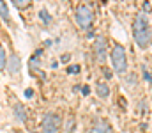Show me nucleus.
Segmentation results:
<instances>
[{
    "mask_svg": "<svg viewBox=\"0 0 152 133\" xmlns=\"http://www.w3.org/2000/svg\"><path fill=\"white\" fill-rule=\"evenodd\" d=\"M112 66H113L115 73H118V75L126 73L127 60H126V50H124V46H120V44H115L113 46V50H112Z\"/></svg>",
    "mask_w": 152,
    "mask_h": 133,
    "instance_id": "obj_2",
    "label": "nucleus"
},
{
    "mask_svg": "<svg viewBox=\"0 0 152 133\" xmlns=\"http://www.w3.org/2000/svg\"><path fill=\"white\" fill-rule=\"evenodd\" d=\"M108 94H110V89L106 84H99L97 85V96L99 98H108Z\"/></svg>",
    "mask_w": 152,
    "mask_h": 133,
    "instance_id": "obj_9",
    "label": "nucleus"
},
{
    "mask_svg": "<svg viewBox=\"0 0 152 133\" xmlns=\"http://www.w3.org/2000/svg\"><path fill=\"white\" fill-rule=\"evenodd\" d=\"M88 133H110V126L104 124V123H101V124H96L94 128H90Z\"/></svg>",
    "mask_w": 152,
    "mask_h": 133,
    "instance_id": "obj_7",
    "label": "nucleus"
},
{
    "mask_svg": "<svg viewBox=\"0 0 152 133\" xmlns=\"http://www.w3.org/2000/svg\"><path fill=\"white\" fill-rule=\"evenodd\" d=\"M94 48H96L97 60L103 62V60L106 59V41H104L103 37H97V39H96V44H94Z\"/></svg>",
    "mask_w": 152,
    "mask_h": 133,
    "instance_id": "obj_5",
    "label": "nucleus"
},
{
    "mask_svg": "<svg viewBox=\"0 0 152 133\" xmlns=\"http://www.w3.org/2000/svg\"><path fill=\"white\" fill-rule=\"evenodd\" d=\"M81 92H83V94H88V92H90V87H88V85H85V87L81 89Z\"/></svg>",
    "mask_w": 152,
    "mask_h": 133,
    "instance_id": "obj_16",
    "label": "nucleus"
},
{
    "mask_svg": "<svg viewBox=\"0 0 152 133\" xmlns=\"http://www.w3.org/2000/svg\"><path fill=\"white\" fill-rule=\"evenodd\" d=\"M60 124V117L55 114H48L42 121V133H57Z\"/></svg>",
    "mask_w": 152,
    "mask_h": 133,
    "instance_id": "obj_4",
    "label": "nucleus"
},
{
    "mask_svg": "<svg viewBox=\"0 0 152 133\" xmlns=\"http://www.w3.org/2000/svg\"><path fill=\"white\" fill-rule=\"evenodd\" d=\"M14 115H16V119H18L20 123H25V121H27V112H25V108H23L21 103H18V105L14 107Z\"/></svg>",
    "mask_w": 152,
    "mask_h": 133,
    "instance_id": "obj_6",
    "label": "nucleus"
},
{
    "mask_svg": "<svg viewBox=\"0 0 152 133\" xmlns=\"http://www.w3.org/2000/svg\"><path fill=\"white\" fill-rule=\"evenodd\" d=\"M41 20H42V21H46V23L50 21V16H48V12H46V11H41Z\"/></svg>",
    "mask_w": 152,
    "mask_h": 133,
    "instance_id": "obj_14",
    "label": "nucleus"
},
{
    "mask_svg": "<svg viewBox=\"0 0 152 133\" xmlns=\"http://www.w3.org/2000/svg\"><path fill=\"white\" fill-rule=\"evenodd\" d=\"M69 59H71V57H69L67 53H66V55H62V62H69Z\"/></svg>",
    "mask_w": 152,
    "mask_h": 133,
    "instance_id": "obj_17",
    "label": "nucleus"
},
{
    "mask_svg": "<svg viewBox=\"0 0 152 133\" xmlns=\"http://www.w3.org/2000/svg\"><path fill=\"white\" fill-rule=\"evenodd\" d=\"M103 73H104V76H106V78H110V76H112V73H110V69H106V68L103 69Z\"/></svg>",
    "mask_w": 152,
    "mask_h": 133,
    "instance_id": "obj_15",
    "label": "nucleus"
},
{
    "mask_svg": "<svg viewBox=\"0 0 152 133\" xmlns=\"http://www.w3.org/2000/svg\"><path fill=\"white\" fill-rule=\"evenodd\" d=\"M92 20H94V12H92V9L88 5H80L76 9V21H78V25L81 29H88Z\"/></svg>",
    "mask_w": 152,
    "mask_h": 133,
    "instance_id": "obj_3",
    "label": "nucleus"
},
{
    "mask_svg": "<svg viewBox=\"0 0 152 133\" xmlns=\"http://www.w3.org/2000/svg\"><path fill=\"white\" fill-rule=\"evenodd\" d=\"M67 73H71V75H78V73H80V66H78V64H75V66H69Z\"/></svg>",
    "mask_w": 152,
    "mask_h": 133,
    "instance_id": "obj_13",
    "label": "nucleus"
},
{
    "mask_svg": "<svg viewBox=\"0 0 152 133\" xmlns=\"http://www.w3.org/2000/svg\"><path fill=\"white\" fill-rule=\"evenodd\" d=\"M0 16H2L4 21H9V11H7L5 2H0Z\"/></svg>",
    "mask_w": 152,
    "mask_h": 133,
    "instance_id": "obj_11",
    "label": "nucleus"
},
{
    "mask_svg": "<svg viewBox=\"0 0 152 133\" xmlns=\"http://www.w3.org/2000/svg\"><path fill=\"white\" fill-rule=\"evenodd\" d=\"M9 60H11L9 71H11V73H16V71L20 69V57H18V55H12V57H11Z\"/></svg>",
    "mask_w": 152,
    "mask_h": 133,
    "instance_id": "obj_8",
    "label": "nucleus"
},
{
    "mask_svg": "<svg viewBox=\"0 0 152 133\" xmlns=\"http://www.w3.org/2000/svg\"><path fill=\"white\" fill-rule=\"evenodd\" d=\"M12 4H14V7H18V9H25V7H28L30 2H28V0H14Z\"/></svg>",
    "mask_w": 152,
    "mask_h": 133,
    "instance_id": "obj_12",
    "label": "nucleus"
},
{
    "mask_svg": "<svg viewBox=\"0 0 152 133\" xmlns=\"http://www.w3.org/2000/svg\"><path fill=\"white\" fill-rule=\"evenodd\" d=\"M133 36L136 39V43L140 46H147L151 43V25H149V18L145 12H140L134 18L133 23Z\"/></svg>",
    "mask_w": 152,
    "mask_h": 133,
    "instance_id": "obj_1",
    "label": "nucleus"
},
{
    "mask_svg": "<svg viewBox=\"0 0 152 133\" xmlns=\"http://www.w3.org/2000/svg\"><path fill=\"white\" fill-rule=\"evenodd\" d=\"M32 94H34V92H32L30 89H28V90H25V96H27V98H32Z\"/></svg>",
    "mask_w": 152,
    "mask_h": 133,
    "instance_id": "obj_18",
    "label": "nucleus"
},
{
    "mask_svg": "<svg viewBox=\"0 0 152 133\" xmlns=\"http://www.w3.org/2000/svg\"><path fill=\"white\" fill-rule=\"evenodd\" d=\"M5 66H7V59H5V48L0 44V73H2V69H5Z\"/></svg>",
    "mask_w": 152,
    "mask_h": 133,
    "instance_id": "obj_10",
    "label": "nucleus"
}]
</instances>
